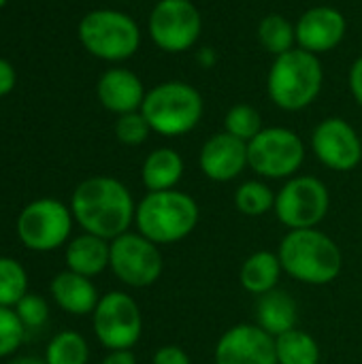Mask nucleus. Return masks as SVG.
<instances>
[{
	"label": "nucleus",
	"mask_w": 362,
	"mask_h": 364,
	"mask_svg": "<svg viewBox=\"0 0 362 364\" xmlns=\"http://www.w3.org/2000/svg\"><path fill=\"white\" fill-rule=\"evenodd\" d=\"M312 149L326 168L348 173L361 164L362 136L344 117H326L314 128Z\"/></svg>",
	"instance_id": "obj_13"
},
{
	"label": "nucleus",
	"mask_w": 362,
	"mask_h": 364,
	"mask_svg": "<svg viewBox=\"0 0 362 364\" xmlns=\"http://www.w3.org/2000/svg\"><path fill=\"white\" fill-rule=\"evenodd\" d=\"M258 43L265 51H269L273 58L288 53L297 47V28L294 23L282 15V13H267L256 28Z\"/></svg>",
	"instance_id": "obj_23"
},
{
	"label": "nucleus",
	"mask_w": 362,
	"mask_h": 364,
	"mask_svg": "<svg viewBox=\"0 0 362 364\" xmlns=\"http://www.w3.org/2000/svg\"><path fill=\"white\" fill-rule=\"evenodd\" d=\"M9 364H47L45 358H34V356H21V358H15Z\"/></svg>",
	"instance_id": "obj_37"
},
{
	"label": "nucleus",
	"mask_w": 362,
	"mask_h": 364,
	"mask_svg": "<svg viewBox=\"0 0 362 364\" xmlns=\"http://www.w3.org/2000/svg\"><path fill=\"white\" fill-rule=\"evenodd\" d=\"M331 194L322 179L312 175L290 177L275 194V215L290 230L316 228L329 213Z\"/></svg>",
	"instance_id": "obj_9"
},
{
	"label": "nucleus",
	"mask_w": 362,
	"mask_h": 364,
	"mask_svg": "<svg viewBox=\"0 0 362 364\" xmlns=\"http://www.w3.org/2000/svg\"><path fill=\"white\" fill-rule=\"evenodd\" d=\"M198 166L203 175L211 181L226 183L237 179L247 164V143L228 134L218 132L205 141L198 154Z\"/></svg>",
	"instance_id": "obj_16"
},
{
	"label": "nucleus",
	"mask_w": 362,
	"mask_h": 364,
	"mask_svg": "<svg viewBox=\"0 0 362 364\" xmlns=\"http://www.w3.org/2000/svg\"><path fill=\"white\" fill-rule=\"evenodd\" d=\"M145 94L147 92L141 77L122 66L105 70L96 83V96L100 105L115 115L141 111Z\"/></svg>",
	"instance_id": "obj_17"
},
{
	"label": "nucleus",
	"mask_w": 362,
	"mask_h": 364,
	"mask_svg": "<svg viewBox=\"0 0 362 364\" xmlns=\"http://www.w3.org/2000/svg\"><path fill=\"white\" fill-rule=\"evenodd\" d=\"M26 337V326L13 307H0V358L11 356L19 350Z\"/></svg>",
	"instance_id": "obj_30"
},
{
	"label": "nucleus",
	"mask_w": 362,
	"mask_h": 364,
	"mask_svg": "<svg viewBox=\"0 0 362 364\" xmlns=\"http://www.w3.org/2000/svg\"><path fill=\"white\" fill-rule=\"evenodd\" d=\"M183 177V158L171 149V147H158L154 149L141 168L143 186L149 192H164L175 190V186Z\"/></svg>",
	"instance_id": "obj_21"
},
{
	"label": "nucleus",
	"mask_w": 362,
	"mask_h": 364,
	"mask_svg": "<svg viewBox=\"0 0 362 364\" xmlns=\"http://www.w3.org/2000/svg\"><path fill=\"white\" fill-rule=\"evenodd\" d=\"M15 81H17L15 68L11 66L9 60L0 58V98L6 96V94L15 87Z\"/></svg>",
	"instance_id": "obj_34"
},
{
	"label": "nucleus",
	"mask_w": 362,
	"mask_h": 364,
	"mask_svg": "<svg viewBox=\"0 0 362 364\" xmlns=\"http://www.w3.org/2000/svg\"><path fill=\"white\" fill-rule=\"evenodd\" d=\"M151 364H192L188 352L179 346H162L156 354Z\"/></svg>",
	"instance_id": "obj_32"
},
{
	"label": "nucleus",
	"mask_w": 362,
	"mask_h": 364,
	"mask_svg": "<svg viewBox=\"0 0 362 364\" xmlns=\"http://www.w3.org/2000/svg\"><path fill=\"white\" fill-rule=\"evenodd\" d=\"M28 294V273L15 260L0 256V307H15Z\"/></svg>",
	"instance_id": "obj_27"
},
{
	"label": "nucleus",
	"mask_w": 362,
	"mask_h": 364,
	"mask_svg": "<svg viewBox=\"0 0 362 364\" xmlns=\"http://www.w3.org/2000/svg\"><path fill=\"white\" fill-rule=\"evenodd\" d=\"M70 211L77 224L100 239L113 241L128 232L134 222V200L130 190L115 177H90L81 181L70 198Z\"/></svg>",
	"instance_id": "obj_1"
},
{
	"label": "nucleus",
	"mask_w": 362,
	"mask_h": 364,
	"mask_svg": "<svg viewBox=\"0 0 362 364\" xmlns=\"http://www.w3.org/2000/svg\"><path fill=\"white\" fill-rule=\"evenodd\" d=\"M87 358L90 350L85 339L73 331L58 333L45 350L47 364H87Z\"/></svg>",
	"instance_id": "obj_26"
},
{
	"label": "nucleus",
	"mask_w": 362,
	"mask_h": 364,
	"mask_svg": "<svg viewBox=\"0 0 362 364\" xmlns=\"http://www.w3.org/2000/svg\"><path fill=\"white\" fill-rule=\"evenodd\" d=\"M51 296L60 309L70 316H87L94 314L100 296L90 277H83L73 271H62L51 279Z\"/></svg>",
	"instance_id": "obj_18"
},
{
	"label": "nucleus",
	"mask_w": 362,
	"mask_h": 364,
	"mask_svg": "<svg viewBox=\"0 0 362 364\" xmlns=\"http://www.w3.org/2000/svg\"><path fill=\"white\" fill-rule=\"evenodd\" d=\"M100 364H137V358L130 350H113L102 358Z\"/></svg>",
	"instance_id": "obj_35"
},
{
	"label": "nucleus",
	"mask_w": 362,
	"mask_h": 364,
	"mask_svg": "<svg viewBox=\"0 0 362 364\" xmlns=\"http://www.w3.org/2000/svg\"><path fill=\"white\" fill-rule=\"evenodd\" d=\"M147 34L164 53H186L203 34V15L192 0H158L147 17Z\"/></svg>",
	"instance_id": "obj_8"
},
{
	"label": "nucleus",
	"mask_w": 362,
	"mask_h": 364,
	"mask_svg": "<svg viewBox=\"0 0 362 364\" xmlns=\"http://www.w3.org/2000/svg\"><path fill=\"white\" fill-rule=\"evenodd\" d=\"M4 4H6V0H0V9H2Z\"/></svg>",
	"instance_id": "obj_38"
},
{
	"label": "nucleus",
	"mask_w": 362,
	"mask_h": 364,
	"mask_svg": "<svg viewBox=\"0 0 362 364\" xmlns=\"http://www.w3.org/2000/svg\"><path fill=\"white\" fill-rule=\"evenodd\" d=\"M149 134H151V126L147 124V119L141 111L117 115L115 136L119 143H124L128 147H137V145H143Z\"/></svg>",
	"instance_id": "obj_29"
},
{
	"label": "nucleus",
	"mask_w": 362,
	"mask_h": 364,
	"mask_svg": "<svg viewBox=\"0 0 362 364\" xmlns=\"http://www.w3.org/2000/svg\"><path fill=\"white\" fill-rule=\"evenodd\" d=\"M348 83H350L352 98L356 100V105L362 109V55H358V58L352 62L350 75H348Z\"/></svg>",
	"instance_id": "obj_33"
},
{
	"label": "nucleus",
	"mask_w": 362,
	"mask_h": 364,
	"mask_svg": "<svg viewBox=\"0 0 362 364\" xmlns=\"http://www.w3.org/2000/svg\"><path fill=\"white\" fill-rule=\"evenodd\" d=\"M94 333L109 350H130L141 339L143 318L137 301L126 292H109L100 296L94 309Z\"/></svg>",
	"instance_id": "obj_12"
},
{
	"label": "nucleus",
	"mask_w": 362,
	"mask_h": 364,
	"mask_svg": "<svg viewBox=\"0 0 362 364\" xmlns=\"http://www.w3.org/2000/svg\"><path fill=\"white\" fill-rule=\"evenodd\" d=\"M299 309L294 299L286 290H271L262 296H258L256 303V324L269 333L271 337H280L292 328H297Z\"/></svg>",
	"instance_id": "obj_19"
},
{
	"label": "nucleus",
	"mask_w": 362,
	"mask_h": 364,
	"mask_svg": "<svg viewBox=\"0 0 362 364\" xmlns=\"http://www.w3.org/2000/svg\"><path fill=\"white\" fill-rule=\"evenodd\" d=\"M215 60H218V55H215V51H213L211 47L201 49V53H198V62H201V66H203V68H211V66L215 64Z\"/></svg>",
	"instance_id": "obj_36"
},
{
	"label": "nucleus",
	"mask_w": 362,
	"mask_h": 364,
	"mask_svg": "<svg viewBox=\"0 0 362 364\" xmlns=\"http://www.w3.org/2000/svg\"><path fill=\"white\" fill-rule=\"evenodd\" d=\"M141 113L151 126V132L162 136H183L201 124L205 100L194 85L173 79L158 83L145 94Z\"/></svg>",
	"instance_id": "obj_4"
},
{
	"label": "nucleus",
	"mask_w": 362,
	"mask_h": 364,
	"mask_svg": "<svg viewBox=\"0 0 362 364\" xmlns=\"http://www.w3.org/2000/svg\"><path fill=\"white\" fill-rule=\"evenodd\" d=\"M277 364H320V348L316 339L299 328L275 337Z\"/></svg>",
	"instance_id": "obj_24"
},
{
	"label": "nucleus",
	"mask_w": 362,
	"mask_h": 364,
	"mask_svg": "<svg viewBox=\"0 0 362 364\" xmlns=\"http://www.w3.org/2000/svg\"><path fill=\"white\" fill-rule=\"evenodd\" d=\"M134 224L156 245L177 243L196 228L198 205L190 194L179 190L149 192L137 205Z\"/></svg>",
	"instance_id": "obj_5"
},
{
	"label": "nucleus",
	"mask_w": 362,
	"mask_h": 364,
	"mask_svg": "<svg viewBox=\"0 0 362 364\" xmlns=\"http://www.w3.org/2000/svg\"><path fill=\"white\" fill-rule=\"evenodd\" d=\"M324 85V66L320 55L301 47L273 58L267 75V94L282 111H303L316 102Z\"/></svg>",
	"instance_id": "obj_2"
},
{
	"label": "nucleus",
	"mask_w": 362,
	"mask_h": 364,
	"mask_svg": "<svg viewBox=\"0 0 362 364\" xmlns=\"http://www.w3.org/2000/svg\"><path fill=\"white\" fill-rule=\"evenodd\" d=\"M262 115L256 107L252 105H235L228 109V113L224 115V132L250 143L260 130H262Z\"/></svg>",
	"instance_id": "obj_28"
},
{
	"label": "nucleus",
	"mask_w": 362,
	"mask_h": 364,
	"mask_svg": "<svg viewBox=\"0 0 362 364\" xmlns=\"http://www.w3.org/2000/svg\"><path fill=\"white\" fill-rule=\"evenodd\" d=\"M215 364H277L275 337L258 324L228 328L215 346Z\"/></svg>",
	"instance_id": "obj_14"
},
{
	"label": "nucleus",
	"mask_w": 362,
	"mask_h": 364,
	"mask_svg": "<svg viewBox=\"0 0 362 364\" xmlns=\"http://www.w3.org/2000/svg\"><path fill=\"white\" fill-rule=\"evenodd\" d=\"M109 256H111V243L90 232L73 239L66 245V254H64L68 271L79 273L83 277H94L102 273L109 267Z\"/></svg>",
	"instance_id": "obj_20"
},
{
	"label": "nucleus",
	"mask_w": 362,
	"mask_h": 364,
	"mask_svg": "<svg viewBox=\"0 0 362 364\" xmlns=\"http://www.w3.org/2000/svg\"><path fill=\"white\" fill-rule=\"evenodd\" d=\"M77 32L85 51L105 62H124L141 47L139 23L117 9H94L85 13Z\"/></svg>",
	"instance_id": "obj_6"
},
{
	"label": "nucleus",
	"mask_w": 362,
	"mask_h": 364,
	"mask_svg": "<svg viewBox=\"0 0 362 364\" xmlns=\"http://www.w3.org/2000/svg\"><path fill=\"white\" fill-rule=\"evenodd\" d=\"M109 267L130 288H147L162 275V254L141 232H124L111 241Z\"/></svg>",
	"instance_id": "obj_11"
},
{
	"label": "nucleus",
	"mask_w": 362,
	"mask_h": 364,
	"mask_svg": "<svg viewBox=\"0 0 362 364\" xmlns=\"http://www.w3.org/2000/svg\"><path fill=\"white\" fill-rule=\"evenodd\" d=\"M15 314L19 316V320L26 326V331H36V328H41L47 322L49 307H47V303L38 294H26L15 305Z\"/></svg>",
	"instance_id": "obj_31"
},
{
	"label": "nucleus",
	"mask_w": 362,
	"mask_h": 364,
	"mask_svg": "<svg viewBox=\"0 0 362 364\" xmlns=\"http://www.w3.org/2000/svg\"><path fill=\"white\" fill-rule=\"evenodd\" d=\"M73 228V211L55 198H38L21 209L17 237L32 252H53L66 243Z\"/></svg>",
	"instance_id": "obj_10"
},
{
	"label": "nucleus",
	"mask_w": 362,
	"mask_h": 364,
	"mask_svg": "<svg viewBox=\"0 0 362 364\" xmlns=\"http://www.w3.org/2000/svg\"><path fill=\"white\" fill-rule=\"evenodd\" d=\"M297 28V47L322 55L337 49L348 32L346 15L331 4H320L307 9L294 23Z\"/></svg>",
	"instance_id": "obj_15"
},
{
	"label": "nucleus",
	"mask_w": 362,
	"mask_h": 364,
	"mask_svg": "<svg viewBox=\"0 0 362 364\" xmlns=\"http://www.w3.org/2000/svg\"><path fill=\"white\" fill-rule=\"evenodd\" d=\"M282 269L297 282L309 286H324L339 277L344 256L339 245L316 228L290 230L280 243Z\"/></svg>",
	"instance_id": "obj_3"
},
{
	"label": "nucleus",
	"mask_w": 362,
	"mask_h": 364,
	"mask_svg": "<svg viewBox=\"0 0 362 364\" xmlns=\"http://www.w3.org/2000/svg\"><path fill=\"white\" fill-rule=\"evenodd\" d=\"M235 207L247 218H260L275 209V192L265 181H243L235 192Z\"/></svg>",
	"instance_id": "obj_25"
},
{
	"label": "nucleus",
	"mask_w": 362,
	"mask_h": 364,
	"mask_svg": "<svg viewBox=\"0 0 362 364\" xmlns=\"http://www.w3.org/2000/svg\"><path fill=\"white\" fill-rule=\"evenodd\" d=\"M282 271L284 269H282L280 256L273 254V252L260 250V252H254L241 264L239 282H241L243 290H247L250 294L262 296V294L277 288Z\"/></svg>",
	"instance_id": "obj_22"
},
{
	"label": "nucleus",
	"mask_w": 362,
	"mask_h": 364,
	"mask_svg": "<svg viewBox=\"0 0 362 364\" xmlns=\"http://www.w3.org/2000/svg\"><path fill=\"white\" fill-rule=\"evenodd\" d=\"M305 160L303 139L284 126L262 128L247 143L250 168L267 179H288L301 168Z\"/></svg>",
	"instance_id": "obj_7"
},
{
	"label": "nucleus",
	"mask_w": 362,
	"mask_h": 364,
	"mask_svg": "<svg viewBox=\"0 0 362 364\" xmlns=\"http://www.w3.org/2000/svg\"><path fill=\"white\" fill-rule=\"evenodd\" d=\"M361 136H362V134H361Z\"/></svg>",
	"instance_id": "obj_39"
}]
</instances>
